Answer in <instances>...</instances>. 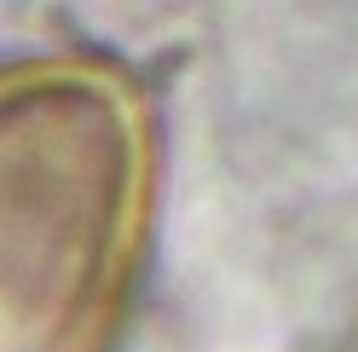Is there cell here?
Listing matches in <instances>:
<instances>
[{
	"mask_svg": "<svg viewBox=\"0 0 358 352\" xmlns=\"http://www.w3.org/2000/svg\"><path fill=\"white\" fill-rule=\"evenodd\" d=\"M150 249V133L81 64L0 70V352H116Z\"/></svg>",
	"mask_w": 358,
	"mask_h": 352,
	"instance_id": "cell-1",
	"label": "cell"
}]
</instances>
